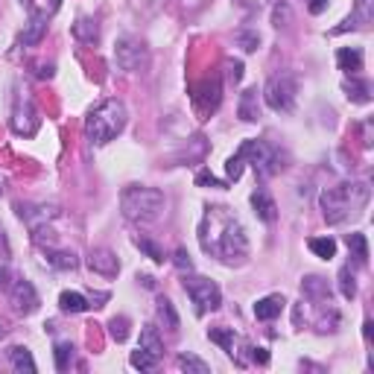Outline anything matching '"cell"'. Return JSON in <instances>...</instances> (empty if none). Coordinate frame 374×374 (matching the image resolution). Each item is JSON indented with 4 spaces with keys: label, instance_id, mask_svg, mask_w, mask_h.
<instances>
[{
    "label": "cell",
    "instance_id": "2e32d148",
    "mask_svg": "<svg viewBox=\"0 0 374 374\" xmlns=\"http://www.w3.org/2000/svg\"><path fill=\"white\" fill-rule=\"evenodd\" d=\"M237 117H240L243 123H258V117H261V91L258 88H246L240 94Z\"/></svg>",
    "mask_w": 374,
    "mask_h": 374
},
{
    "label": "cell",
    "instance_id": "836d02e7",
    "mask_svg": "<svg viewBox=\"0 0 374 374\" xmlns=\"http://www.w3.org/2000/svg\"><path fill=\"white\" fill-rule=\"evenodd\" d=\"M234 44H237L243 53H254V50L261 47V32H258V30L243 27V30L234 32Z\"/></svg>",
    "mask_w": 374,
    "mask_h": 374
},
{
    "label": "cell",
    "instance_id": "4316f807",
    "mask_svg": "<svg viewBox=\"0 0 374 374\" xmlns=\"http://www.w3.org/2000/svg\"><path fill=\"white\" fill-rule=\"evenodd\" d=\"M345 243H348V251H351L354 263H357V266H366V263H368V240H366V234L354 231V234H348V237H345Z\"/></svg>",
    "mask_w": 374,
    "mask_h": 374
},
{
    "label": "cell",
    "instance_id": "d6a6232c",
    "mask_svg": "<svg viewBox=\"0 0 374 374\" xmlns=\"http://www.w3.org/2000/svg\"><path fill=\"white\" fill-rule=\"evenodd\" d=\"M47 24L50 21H44V18H30L27 30L21 32V44H38L44 38V32H47Z\"/></svg>",
    "mask_w": 374,
    "mask_h": 374
},
{
    "label": "cell",
    "instance_id": "cb8c5ba5",
    "mask_svg": "<svg viewBox=\"0 0 374 374\" xmlns=\"http://www.w3.org/2000/svg\"><path fill=\"white\" fill-rule=\"evenodd\" d=\"M73 38L76 42H82V44H96L100 42V24L94 21V18H76V24H73Z\"/></svg>",
    "mask_w": 374,
    "mask_h": 374
},
{
    "label": "cell",
    "instance_id": "d590c367",
    "mask_svg": "<svg viewBox=\"0 0 374 374\" xmlns=\"http://www.w3.org/2000/svg\"><path fill=\"white\" fill-rule=\"evenodd\" d=\"M339 295L345 301H354L357 299V281H354V272H351V263H345L339 269Z\"/></svg>",
    "mask_w": 374,
    "mask_h": 374
},
{
    "label": "cell",
    "instance_id": "7dc6e473",
    "mask_svg": "<svg viewBox=\"0 0 374 374\" xmlns=\"http://www.w3.org/2000/svg\"><path fill=\"white\" fill-rule=\"evenodd\" d=\"M0 258H9V240H6V231L4 228H0Z\"/></svg>",
    "mask_w": 374,
    "mask_h": 374
},
{
    "label": "cell",
    "instance_id": "277c9868",
    "mask_svg": "<svg viewBox=\"0 0 374 374\" xmlns=\"http://www.w3.org/2000/svg\"><path fill=\"white\" fill-rule=\"evenodd\" d=\"M126 123H129L126 106L120 100H103L85 117V137L94 147H106L126 129Z\"/></svg>",
    "mask_w": 374,
    "mask_h": 374
},
{
    "label": "cell",
    "instance_id": "ffe728a7",
    "mask_svg": "<svg viewBox=\"0 0 374 374\" xmlns=\"http://www.w3.org/2000/svg\"><path fill=\"white\" fill-rule=\"evenodd\" d=\"M42 263L50 266V269H58V272H68V269H76V263H80V261H76V254L68 251V249H53V246H47Z\"/></svg>",
    "mask_w": 374,
    "mask_h": 374
},
{
    "label": "cell",
    "instance_id": "484cf974",
    "mask_svg": "<svg viewBox=\"0 0 374 374\" xmlns=\"http://www.w3.org/2000/svg\"><path fill=\"white\" fill-rule=\"evenodd\" d=\"M88 307H91V301L76 289H65L62 295H58V310L62 313H85Z\"/></svg>",
    "mask_w": 374,
    "mask_h": 374
},
{
    "label": "cell",
    "instance_id": "4dcf8cb0",
    "mask_svg": "<svg viewBox=\"0 0 374 374\" xmlns=\"http://www.w3.org/2000/svg\"><path fill=\"white\" fill-rule=\"evenodd\" d=\"M73 342L70 339H58L56 345H53V360H56V368L58 371H68L70 368V363H73Z\"/></svg>",
    "mask_w": 374,
    "mask_h": 374
},
{
    "label": "cell",
    "instance_id": "6da1fadb",
    "mask_svg": "<svg viewBox=\"0 0 374 374\" xmlns=\"http://www.w3.org/2000/svg\"><path fill=\"white\" fill-rule=\"evenodd\" d=\"M199 246L205 254L225 266H237L249 258V237L243 223L225 205H208L199 220Z\"/></svg>",
    "mask_w": 374,
    "mask_h": 374
},
{
    "label": "cell",
    "instance_id": "7c38bea8",
    "mask_svg": "<svg viewBox=\"0 0 374 374\" xmlns=\"http://www.w3.org/2000/svg\"><path fill=\"white\" fill-rule=\"evenodd\" d=\"M9 304H12V310L15 313H21V316H30V313H35L38 310V292H35V287L30 284V281H24V278H15L12 284H9Z\"/></svg>",
    "mask_w": 374,
    "mask_h": 374
},
{
    "label": "cell",
    "instance_id": "db71d44e",
    "mask_svg": "<svg viewBox=\"0 0 374 374\" xmlns=\"http://www.w3.org/2000/svg\"><path fill=\"white\" fill-rule=\"evenodd\" d=\"M4 337H6V328H4V325H0V339H4Z\"/></svg>",
    "mask_w": 374,
    "mask_h": 374
},
{
    "label": "cell",
    "instance_id": "30bf717a",
    "mask_svg": "<svg viewBox=\"0 0 374 374\" xmlns=\"http://www.w3.org/2000/svg\"><path fill=\"white\" fill-rule=\"evenodd\" d=\"M114 58H117V68L126 70V73H137V70L149 68V50H147V44L141 42V38H135V35L117 38Z\"/></svg>",
    "mask_w": 374,
    "mask_h": 374
},
{
    "label": "cell",
    "instance_id": "603a6c76",
    "mask_svg": "<svg viewBox=\"0 0 374 374\" xmlns=\"http://www.w3.org/2000/svg\"><path fill=\"white\" fill-rule=\"evenodd\" d=\"M6 357H9V366L15 371H21V374H35V360H32V351L27 345H12L6 351Z\"/></svg>",
    "mask_w": 374,
    "mask_h": 374
},
{
    "label": "cell",
    "instance_id": "ba28073f",
    "mask_svg": "<svg viewBox=\"0 0 374 374\" xmlns=\"http://www.w3.org/2000/svg\"><path fill=\"white\" fill-rule=\"evenodd\" d=\"M182 287H185V292L190 295V301L196 304V313H199V316H205V313H213V310H220V304H223V289L216 287V281L205 278V275L185 272Z\"/></svg>",
    "mask_w": 374,
    "mask_h": 374
},
{
    "label": "cell",
    "instance_id": "c3c4849f",
    "mask_svg": "<svg viewBox=\"0 0 374 374\" xmlns=\"http://www.w3.org/2000/svg\"><path fill=\"white\" fill-rule=\"evenodd\" d=\"M328 9V0H310V15H322Z\"/></svg>",
    "mask_w": 374,
    "mask_h": 374
},
{
    "label": "cell",
    "instance_id": "816d5d0a",
    "mask_svg": "<svg viewBox=\"0 0 374 374\" xmlns=\"http://www.w3.org/2000/svg\"><path fill=\"white\" fill-rule=\"evenodd\" d=\"M371 328H374V325L366 319V322H363V337H366V342H371Z\"/></svg>",
    "mask_w": 374,
    "mask_h": 374
},
{
    "label": "cell",
    "instance_id": "60d3db41",
    "mask_svg": "<svg viewBox=\"0 0 374 374\" xmlns=\"http://www.w3.org/2000/svg\"><path fill=\"white\" fill-rule=\"evenodd\" d=\"M173 266L179 269V272H193V261H190V254H187L185 246H182V249H175V254H173Z\"/></svg>",
    "mask_w": 374,
    "mask_h": 374
},
{
    "label": "cell",
    "instance_id": "e0dca14e",
    "mask_svg": "<svg viewBox=\"0 0 374 374\" xmlns=\"http://www.w3.org/2000/svg\"><path fill=\"white\" fill-rule=\"evenodd\" d=\"M363 62H366L363 47H339L337 50V65H339V70L345 76H360Z\"/></svg>",
    "mask_w": 374,
    "mask_h": 374
},
{
    "label": "cell",
    "instance_id": "8fae6325",
    "mask_svg": "<svg viewBox=\"0 0 374 374\" xmlns=\"http://www.w3.org/2000/svg\"><path fill=\"white\" fill-rule=\"evenodd\" d=\"M15 211L27 223L30 231L42 228V225H50L53 220H58V213H62L58 205H53V202H18Z\"/></svg>",
    "mask_w": 374,
    "mask_h": 374
},
{
    "label": "cell",
    "instance_id": "74e56055",
    "mask_svg": "<svg viewBox=\"0 0 374 374\" xmlns=\"http://www.w3.org/2000/svg\"><path fill=\"white\" fill-rule=\"evenodd\" d=\"M175 366H179L182 371H193V374H208V371H211V366H208L205 360L196 357V354H179Z\"/></svg>",
    "mask_w": 374,
    "mask_h": 374
},
{
    "label": "cell",
    "instance_id": "5b68a950",
    "mask_svg": "<svg viewBox=\"0 0 374 374\" xmlns=\"http://www.w3.org/2000/svg\"><path fill=\"white\" fill-rule=\"evenodd\" d=\"M120 208L129 223H155L167 208V196L158 187L129 185L120 193Z\"/></svg>",
    "mask_w": 374,
    "mask_h": 374
},
{
    "label": "cell",
    "instance_id": "ac0fdd59",
    "mask_svg": "<svg viewBox=\"0 0 374 374\" xmlns=\"http://www.w3.org/2000/svg\"><path fill=\"white\" fill-rule=\"evenodd\" d=\"M301 292L310 301H319V304L330 301V284L322 275H307V278H301Z\"/></svg>",
    "mask_w": 374,
    "mask_h": 374
},
{
    "label": "cell",
    "instance_id": "9c48e42d",
    "mask_svg": "<svg viewBox=\"0 0 374 374\" xmlns=\"http://www.w3.org/2000/svg\"><path fill=\"white\" fill-rule=\"evenodd\" d=\"M223 103V80L220 76H205L202 82H196L190 88V106L199 120H211V114H216Z\"/></svg>",
    "mask_w": 374,
    "mask_h": 374
},
{
    "label": "cell",
    "instance_id": "7bdbcfd3",
    "mask_svg": "<svg viewBox=\"0 0 374 374\" xmlns=\"http://www.w3.org/2000/svg\"><path fill=\"white\" fill-rule=\"evenodd\" d=\"M289 21V6L284 4V0H278V4H275V12H272V24L275 27H284Z\"/></svg>",
    "mask_w": 374,
    "mask_h": 374
},
{
    "label": "cell",
    "instance_id": "ee69618b",
    "mask_svg": "<svg viewBox=\"0 0 374 374\" xmlns=\"http://www.w3.org/2000/svg\"><path fill=\"white\" fill-rule=\"evenodd\" d=\"M246 351H249V360L251 363H258V366H269V351L266 348H254V345H246Z\"/></svg>",
    "mask_w": 374,
    "mask_h": 374
},
{
    "label": "cell",
    "instance_id": "681fc988",
    "mask_svg": "<svg viewBox=\"0 0 374 374\" xmlns=\"http://www.w3.org/2000/svg\"><path fill=\"white\" fill-rule=\"evenodd\" d=\"M363 147H371V120H363Z\"/></svg>",
    "mask_w": 374,
    "mask_h": 374
},
{
    "label": "cell",
    "instance_id": "d4e9b609",
    "mask_svg": "<svg viewBox=\"0 0 374 374\" xmlns=\"http://www.w3.org/2000/svg\"><path fill=\"white\" fill-rule=\"evenodd\" d=\"M342 91L351 103H371V85L360 76H351V80L342 82Z\"/></svg>",
    "mask_w": 374,
    "mask_h": 374
},
{
    "label": "cell",
    "instance_id": "e575fe53",
    "mask_svg": "<svg viewBox=\"0 0 374 374\" xmlns=\"http://www.w3.org/2000/svg\"><path fill=\"white\" fill-rule=\"evenodd\" d=\"M307 246H310V251L316 254V258H322V261L337 258V240H333V237H313Z\"/></svg>",
    "mask_w": 374,
    "mask_h": 374
},
{
    "label": "cell",
    "instance_id": "7402d4cb",
    "mask_svg": "<svg viewBox=\"0 0 374 374\" xmlns=\"http://www.w3.org/2000/svg\"><path fill=\"white\" fill-rule=\"evenodd\" d=\"M208 339L220 345L231 360H240V351H237V333H234V328H211V330H208Z\"/></svg>",
    "mask_w": 374,
    "mask_h": 374
},
{
    "label": "cell",
    "instance_id": "3957f363",
    "mask_svg": "<svg viewBox=\"0 0 374 374\" xmlns=\"http://www.w3.org/2000/svg\"><path fill=\"white\" fill-rule=\"evenodd\" d=\"M371 199V190L366 182H342L325 187L319 193V208L328 225H342L351 216H357Z\"/></svg>",
    "mask_w": 374,
    "mask_h": 374
},
{
    "label": "cell",
    "instance_id": "f1b7e54d",
    "mask_svg": "<svg viewBox=\"0 0 374 374\" xmlns=\"http://www.w3.org/2000/svg\"><path fill=\"white\" fill-rule=\"evenodd\" d=\"M141 348H147L149 354H155V357H164V339L158 337V328L155 325H144L141 328Z\"/></svg>",
    "mask_w": 374,
    "mask_h": 374
},
{
    "label": "cell",
    "instance_id": "8992f818",
    "mask_svg": "<svg viewBox=\"0 0 374 374\" xmlns=\"http://www.w3.org/2000/svg\"><path fill=\"white\" fill-rule=\"evenodd\" d=\"M263 103L272 108V111H278V114H287L295 108V96H299V76H295L292 70H278L275 76H269L263 91Z\"/></svg>",
    "mask_w": 374,
    "mask_h": 374
},
{
    "label": "cell",
    "instance_id": "52a82bcc",
    "mask_svg": "<svg viewBox=\"0 0 374 374\" xmlns=\"http://www.w3.org/2000/svg\"><path fill=\"white\" fill-rule=\"evenodd\" d=\"M9 126L18 137H32L38 129H42V114L35 108V100L27 88L18 85L15 96H12V117H9Z\"/></svg>",
    "mask_w": 374,
    "mask_h": 374
},
{
    "label": "cell",
    "instance_id": "ab89813d",
    "mask_svg": "<svg viewBox=\"0 0 374 374\" xmlns=\"http://www.w3.org/2000/svg\"><path fill=\"white\" fill-rule=\"evenodd\" d=\"M225 76H228L231 85H240V80H243V62H240V58H228V62H225Z\"/></svg>",
    "mask_w": 374,
    "mask_h": 374
},
{
    "label": "cell",
    "instance_id": "f546056e",
    "mask_svg": "<svg viewBox=\"0 0 374 374\" xmlns=\"http://www.w3.org/2000/svg\"><path fill=\"white\" fill-rule=\"evenodd\" d=\"M21 4L27 6L30 18H44V21H50L58 12V0H21Z\"/></svg>",
    "mask_w": 374,
    "mask_h": 374
},
{
    "label": "cell",
    "instance_id": "b9f144b4",
    "mask_svg": "<svg viewBox=\"0 0 374 374\" xmlns=\"http://www.w3.org/2000/svg\"><path fill=\"white\" fill-rule=\"evenodd\" d=\"M196 185H199V187H225V182L216 179L211 170H199V173H196Z\"/></svg>",
    "mask_w": 374,
    "mask_h": 374
},
{
    "label": "cell",
    "instance_id": "83f0119b",
    "mask_svg": "<svg viewBox=\"0 0 374 374\" xmlns=\"http://www.w3.org/2000/svg\"><path fill=\"white\" fill-rule=\"evenodd\" d=\"M339 310L337 307H330V301H325L322 304V310H319V319H316V330L319 333H337L339 330Z\"/></svg>",
    "mask_w": 374,
    "mask_h": 374
},
{
    "label": "cell",
    "instance_id": "44dd1931",
    "mask_svg": "<svg viewBox=\"0 0 374 374\" xmlns=\"http://www.w3.org/2000/svg\"><path fill=\"white\" fill-rule=\"evenodd\" d=\"M284 295H263L261 301H254V319H261V322H272V319H278L281 316V310H284Z\"/></svg>",
    "mask_w": 374,
    "mask_h": 374
},
{
    "label": "cell",
    "instance_id": "8d00e7d4",
    "mask_svg": "<svg viewBox=\"0 0 374 374\" xmlns=\"http://www.w3.org/2000/svg\"><path fill=\"white\" fill-rule=\"evenodd\" d=\"M129 363H132V368H137V371H152L155 366H158V357H155V354H149L147 348L137 345V351H132Z\"/></svg>",
    "mask_w": 374,
    "mask_h": 374
},
{
    "label": "cell",
    "instance_id": "f6af8a7d",
    "mask_svg": "<svg viewBox=\"0 0 374 374\" xmlns=\"http://www.w3.org/2000/svg\"><path fill=\"white\" fill-rule=\"evenodd\" d=\"M35 68H38L35 73L42 76V80H53V73H56V65H53V62H47V65L42 62V65H35Z\"/></svg>",
    "mask_w": 374,
    "mask_h": 374
},
{
    "label": "cell",
    "instance_id": "4fadbf2b",
    "mask_svg": "<svg viewBox=\"0 0 374 374\" xmlns=\"http://www.w3.org/2000/svg\"><path fill=\"white\" fill-rule=\"evenodd\" d=\"M88 269L96 272V275H103V278H117V272H120V261H117V254L111 249H91Z\"/></svg>",
    "mask_w": 374,
    "mask_h": 374
},
{
    "label": "cell",
    "instance_id": "5bb4252c",
    "mask_svg": "<svg viewBox=\"0 0 374 374\" xmlns=\"http://www.w3.org/2000/svg\"><path fill=\"white\" fill-rule=\"evenodd\" d=\"M371 4H374V0H357V4H354V12L345 18L339 27H333L330 35H342V32H351V30H360V27L371 24V15H374Z\"/></svg>",
    "mask_w": 374,
    "mask_h": 374
},
{
    "label": "cell",
    "instance_id": "7a4b0ae2",
    "mask_svg": "<svg viewBox=\"0 0 374 374\" xmlns=\"http://www.w3.org/2000/svg\"><path fill=\"white\" fill-rule=\"evenodd\" d=\"M251 164L254 175H258L261 182L272 179V175H278L284 167H287V155L278 149V147H272L266 141H258V137H246V141L237 147V152L231 155V158L225 161V175H228V182H240V175H243V167Z\"/></svg>",
    "mask_w": 374,
    "mask_h": 374
},
{
    "label": "cell",
    "instance_id": "11a10c76",
    "mask_svg": "<svg viewBox=\"0 0 374 374\" xmlns=\"http://www.w3.org/2000/svg\"><path fill=\"white\" fill-rule=\"evenodd\" d=\"M275 4H278V0H275Z\"/></svg>",
    "mask_w": 374,
    "mask_h": 374
},
{
    "label": "cell",
    "instance_id": "d6986e66",
    "mask_svg": "<svg viewBox=\"0 0 374 374\" xmlns=\"http://www.w3.org/2000/svg\"><path fill=\"white\" fill-rule=\"evenodd\" d=\"M155 319H158V325L167 328L170 333H179V325H182L179 313H175V307L167 295H158V299H155Z\"/></svg>",
    "mask_w": 374,
    "mask_h": 374
},
{
    "label": "cell",
    "instance_id": "f907efd6",
    "mask_svg": "<svg viewBox=\"0 0 374 374\" xmlns=\"http://www.w3.org/2000/svg\"><path fill=\"white\" fill-rule=\"evenodd\" d=\"M137 281H141L147 289H155V278H152V275H137Z\"/></svg>",
    "mask_w": 374,
    "mask_h": 374
},
{
    "label": "cell",
    "instance_id": "9a60e30c",
    "mask_svg": "<svg viewBox=\"0 0 374 374\" xmlns=\"http://www.w3.org/2000/svg\"><path fill=\"white\" fill-rule=\"evenodd\" d=\"M249 202H251V208H254V213H258L261 223H269L272 225L275 220H278V205H275V199L269 196L266 187H254L251 196H249Z\"/></svg>",
    "mask_w": 374,
    "mask_h": 374
},
{
    "label": "cell",
    "instance_id": "f5cc1de1",
    "mask_svg": "<svg viewBox=\"0 0 374 374\" xmlns=\"http://www.w3.org/2000/svg\"><path fill=\"white\" fill-rule=\"evenodd\" d=\"M237 4H240V6H246V9H254V4H251V0H237Z\"/></svg>",
    "mask_w": 374,
    "mask_h": 374
},
{
    "label": "cell",
    "instance_id": "1f68e13d",
    "mask_svg": "<svg viewBox=\"0 0 374 374\" xmlns=\"http://www.w3.org/2000/svg\"><path fill=\"white\" fill-rule=\"evenodd\" d=\"M132 243H135L137 249H141L149 261H155V263H164V249H161L158 243H155V240H149L147 234H135V237H132Z\"/></svg>",
    "mask_w": 374,
    "mask_h": 374
},
{
    "label": "cell",
    "instance_id": "bcb514c9",
    "mask_svg": "<svg viewBox=\"0 0 374 374\" xmlns=\"http://www.w3.org/2000/svg\"><path fill=\"white\" fill-rule=\"evenodd\" d=\"M9 284H12L9 269H6V266H0V292H6V289H9Z\"/></svg>",
    "mask_w": 374,
    "mask_h": 374
},
{
    "label": "cell",
    "instance_id": "f35d334b",
    "mask_svg": "<svg viewBox=\"0 0 374 374\" xmlns=\"http://www.w3.org/2000/svg\"><path fill=\"white\" fill-rule=\"evenodd\" d=\"M108 337H111L114 342H126V339H129V319H126V316H114V319L108 322Z\"/></svg>",
    "mask_w": 374,
    "mask_h": 374
}]
</instances>
